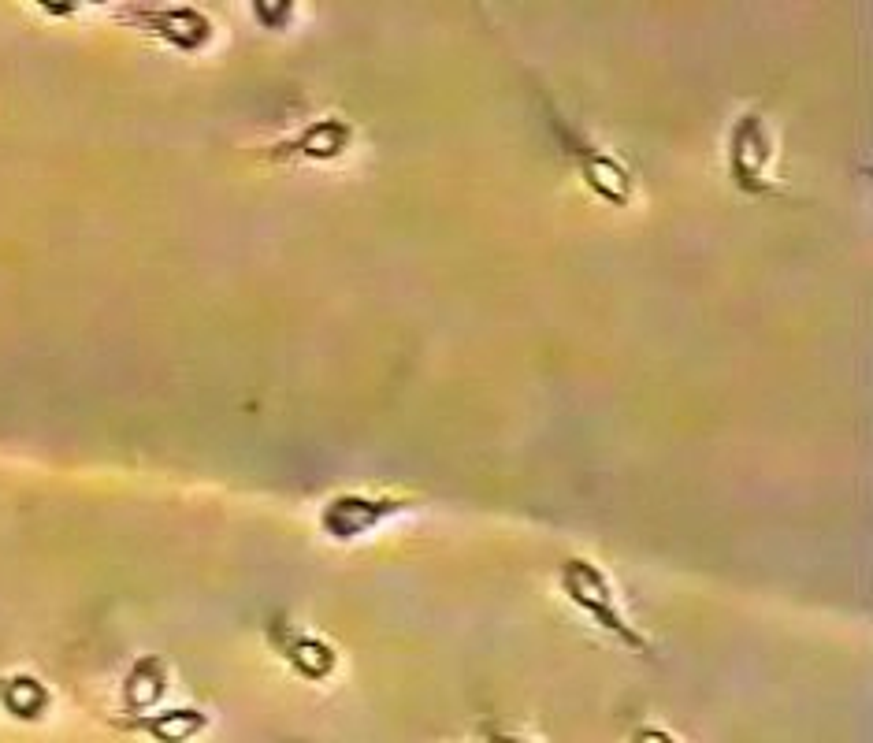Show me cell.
<instances>
[{"label": "cell", "mask_w": 873, "mask_h": 743, "mask_svg": "<svg viewBox=\"0 0 873 743\" xmlns=\"http://www.w3.org/2000/svg\"><path fill=\"white\" fill-rule=\"evenodd\" d=\"M762 168H766V138L758 134L755 119H747L736 134V175L743 186H758Z\"/></svg>", "instance_id": "7a4b0ae2"}, {"label": "cell", "mask_w": 873, "mask_h": 743, "mask_svg": "<svg viewBox=\"0 0 873 743\" xmlns=\"http://www.w3.org/2000/svg\"><path fill=\"white\" fill-rule=\"evenodd\" d=\"M157 695H160V669L142 662L134 669L131 684H127V699H131V706H145V703H157Z\"/></svg>", "instance_id": "52a82bcc"}, {"label": "cell", "mask_w": 873, "mask_h": 743, "mask_svg": "<svg viewBox=\"0 0 873 743\" xmlns=\"http://www.w3.org/2000/svg\"><path fill=\"white\" fill-rule=\"evenodd\" d=\"M294 662H298L309 677H324V673H331V651L320 647V643H313V639H301L298 647H294Z\"/></svg>", "instance_id": "ba28073f"}, {"label": "cell", "mask_w": 873, "mask_h": 743, "mask_svg": "<svg viewBox=\"0 0 873 743\" xmlns=\"http://www.w3.org/2000/svg\"><path fill=\"white\" fill-rule=\"evenodd\" d=\"M342 145H346V127H335V123H320L313 131L301 138V153L305 157H335Z\"/></svg>", "instance_id": "5b68a950"}, {"label": "cell", "mask_w": 873, "mask_h": 743, "mask_svg": "<svg viewBox=\"0 0 873 743\" xmlns=\"http://www.w3.org/2000/svg\"><path fill=\"white\" fill-rule=\"evenodd\" d=\"M4 699H8V706H12L19 717H30V714H38L41 706H45V691H41L34 680L23 677V680H15V684H8Z\"/></svg>", "instance_id": "8992f818"}, {"label": "cell", "mask_w": 873, "mask_h": 743, "mask_svg": "<svg viewBox=\"0 0 873 743\" xmlns=\"http://www.w3.org/2000/svg\"><path fill=\"white\" fill-rule=\"evenodd\" d=\"M160 34H164L168 41H175V45L194 49V45L205 41L209 23H205L197 12H168V15H160Z\"/></svg>", "instance_id": "277c9868"}, {"label": "cell", "mask_w": 873, "mask_h": 743, "mask_svg": "<svg viewBox=\"0 0 873 743\" xmlns=\"http://www.w3.org/2000/svg\"><path fill=\"white\" fill-rule=\"evenodd\" d=\"M565 587H569V595H573L580 606H584L587 613H595L602 625L613 628L617 636L625 639V643H632V647H643V639L632 632V628L617 617V610H613V595H610V587H606V580H602L591 565H584V561H573L569 569H565Z\"/></svg>", "instance_id": "6da1fadb"}, {"label": "cell", "mask_w": 873, "mask_h": 743, "mask_svg": "<svg viewBox=\"0 0 873 743\" xmlns=\"http://www.w3.org/2000/svg\"><path fill=\"white\" fill-rule=\"evenodd\" d=\"M201 729V717L197 714H171V717H160V721H153V732L157 736H190V732Z\"/></svg>", "instance_id": "9c48e42d"}, {"label": "cell", "mask_w": 873, "mask_h": 743, "mask_svg": "<svg viewBox=\"0 0 873 743\" xmlns=\"http://www.w3.org/2000/svg\"><path fill=\"white\" fill-rule=\"evenodd\" d=\"M383 517V506H368V502H357V498H342L335 506L324 513V524L331 532L339 535H353L368 528V524H376Z\"/></svg>", "instance_id": "3957f363"}]
</instances>
